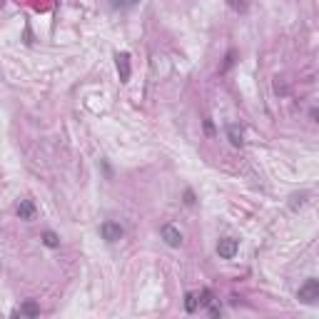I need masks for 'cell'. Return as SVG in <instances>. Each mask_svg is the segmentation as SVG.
Listing matches in <instances>:
<instances>
[{
  "label": "cell",
  "instance_id": "cell-1",
  "mask_svg": "<svg viewBox=\"0 0 319 319\" xmlns=\"http://www.w3.org/2000/svg\"><path fill=\"white\" fill-rule=\"evenodd\" d=\"M297 300L304 302V304H317V300H319V280L309 277V280L304 282V284L300 287V292H297Z\"/></svg>",
  "mask_w": 319,
  "mask_h": 319
},
{
  "label": "cell",
  "instance_id": "cell-2",
  "mask_svg": "<svg viewBox=\"0 0 319 319\" xmlns=\"http://www.w3.org/2000/svg\"><path fill=\"white\" fill-rule=\"evenodd\" d=\"M237 252H240V240H235V237H222L217 242V254L222 260H232Z\"/></svg>",
  "mask_w": 319,
  "mask_h": 319
},
{
  "label": "cell",
  "instance_id": "cell-3",
  "mask_svg": "<svg viewBox=\"0 0 319 319\" xmlns=\"http://www.w3.org/2000/svg\"><path fill=\"white\" fill-rule=\"evenodd\" d=\"M100 235H102L105 242H117V240L125 235V229H122V225H117V222H102Z\"/></svg>",
  "mask_w": 319,
  "mask_h": 319
},
{
  "label": "cell",
  "instance_id": "cell-4",
  "mask_svg": "<svg viewBox=\"0 0 319 319\" xmlns=\"http://www.w3.org/2000/svg\"><path fill=\"white\" fill-rule=\"evenodd\" d=\"M115 65H117V75H120V82H127L130 80V53H117L115 55Z\"/></svg>",
  "mask_w": 319,
  "mask_h": 319
},
{
  "label": "cell",
  "instance_id": "cell-5",
  "mask_svg": "<svg viewBox=\"0 0 319 319\" xmlns=\"http://www.w3.org/2000/svg\"><path fill=\"white\" fill-rule=\"evenodd\" d=\"M160 237L165 240L167 247H180V244H182V232H180L177 227H172V225L162 227V229H160Z\"/></svg>",
  "mask_w": 319,
  "mask_h": 319
},
{
  "label": "cell",
  "instance_id": "cell-6",
  "mask_svg": "<svg viewBox=\"0 0 319 319\" xmlns=\"http://www.w3.org/2000/svg\"><path fill=\"white\" fill-rule=\"evenodd\" d=\"M38 314H40V304L35 300H25L18 312H13V317H38Z\"/></svg>",
  "mask_w": 319,
  "mask_h": 319
},
{
  "label": "cell",
  "instance_id": "cell-7",
  "mask_svg": "<svg viewBox=\"0 0 319 319\" xmlns=\"http://www.w3.org/2000/svg\"><path fill=\"white\" fill-rule=\"evenodd\" d=\"M15 215H18L20 220H33V217H35V205H33V200H20L18 207H15Z\"/></svg>",
  "mask_w": 319,
  "mask_h": 319
},
{
  "label": "cell",
  "instance_id": "cell-8",
  "mask_svg": "<svg viewBox=\"0 0 319 319\" xmlns=\"http://www.w3.org/2000/svg\"><path fill=\"white\" fill-rule=\"evenodd\" d=\"M227 137H229V142H232V145H235V147H242V130H240V127H237V125H229V127H227Z\"/></svg>",
  "mask_w": 319,
  "mask_h": 319
},
{
  "label": "cell",
  "instance_id": "cell-9",
  "mask_svg": "<svg viewBox=\"0 0 319 319\" xmlns=\"http://www.w3.org/2000/svg\"><path fill=\"white\" fill-rule=\"evenodd\" d=\"M40 240H42V244H45V247H50V249H57V247H60V237H57L53 229H45Z\"/></svg>",
  "mask_w": 319,
  "mask_h": 319
},
{
  "label": "cell",
  "instance_id": "cell-10",
  "mask_svg": "<svg viewBox=\"0 0 319 319\" xmlns=\"http://www.w3.org/2000/svg\"><path fill=\"white\" fill-rule=\"evenodd\" d=\"M197 307H200V294L197 292H187L185 294V309L192 314V312H197Z\"/></svg>",
  "mask_w": 319,
  "mask_h": 319
},
{
  "label": "cell",
  "instance_id": "cell-11",
  "mask_svg": "<svg viewBox=\"0 0 319 319\" xmlns=\"http://www.w3.org/2000/svg\"><path fill=\"white\" fill-rule=\"evenodd\" d=\"M140 0H110L113 8H120V10H127V8H135Z\"/></svg>",
  "mask_w": 319,
  "mask_h": 319
},
{
  "label": "cell",
  "instance_id": "cell-12",
  "mask_svg": "<svg viewBox=\"0 0 319 319\" xmlns=\"http://www.w3.org/2000/svg\"><path fill=\"white\" fill-rule=\"evenodd\" d=\"M227 3H229L235 10H242V13L247 10V0H227Z\"/></svg>",
  "mask_w": 319,
  "mask_h": 319
},
{
  "label": "cell",
  "instance_id": "cell-13",
  "mask_svg": "<svg viewBox=\"0 0 319 319\" xmlns=\"http://www.w3.org/2000/svg\"><path fill=\"white\" fill-rule=\"evenodd\" d=\"M209 314H212V317H222V309H220L217 304H212V307H209Z\"/></svg>",
  "mask_w": 319,
  "mask_h": 319
},
{
  "label": "cell",
  "instance_id": "cell-14",
  "mask_svg": "<svg viewBox=\"0 0 319 319\" xmlns=\"http://www.w3.org/2000/svg\"><path fill=\"white\" fill-rule=\"evenodd\" d=\"M185 202H187V205H195V195H192V189L185 192Z\"/></svg>",
  "mask_w": 319,
  "mask_h": 319
},
{
  "label": "cell",
  "instance_id": "cell-15",
  "mask_svg": "<svg viewBox=\"0 0 319 319\" xmlns=\"http://www.w3.org/2000/svg\"><path fill=\"white\" fill-rule=\"evenodd\" d=\"M0 5H3V0H0Z\"/></svg>",
  "mask_w": 319,
  "mask_h": 319
}]
</instances>
